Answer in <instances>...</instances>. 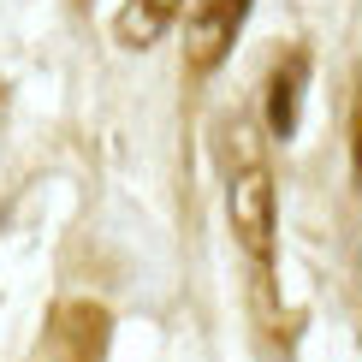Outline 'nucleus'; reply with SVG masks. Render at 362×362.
<instances>
[{"instance_id":"f257e3e1","label":"nucleus","mask_w":362,"mask_h":362,"mask_svg":"<svg viewBox=\"0 0 362 362\" xmlns=\"http://www.w3.org/2000/svg\"><path fill=\"white\" fill-rule=\"evenodd\" d=\"M220 160H226V220H232V238L255 262V274H267V267H274V232H279L267 137L250 119H238V125L226 131V143H220Z\"/></svg>"},{"instance_id":"f03ea898","label":"nucleus","mask_w":362,"mask_h":362,"mask_svg":"<svg viewBox=\"0 0 362 362\" xmlns=\"http://www.w3.org/2000/svg\"><path fill=\"white\" fill-rule=\"evenodd\" d=\"M107 339H113L107 309L89 303V297H71L48 315L30 362H107Z\"/></svg>"},{"instance_id":"7ed1b4c3","label":"nucleus","mask_w":362,"mask_h":362,"mask_svg":"<svg viewBox=\"0 0 362 362\" xmlns=\"http://www.w3.org/2000/svg\"><path fill=\"white\" fill-rule=\"evenodd\" d=\"M244 18H250V0H196L190 6V18H185V59H190L196 78H208V71L232 54Z\"/></svg>"},{"instance_id":"20e7f679","label":"nucleus","mask_w":362,"mask_h":362,"mask_svg":"<svg viewBox=\"0 0 362 362\" xmlns=\"http://www.w3.org/2000/svg\"><path fill=\"white\" fill-rule=\"evenodd\" d=\"M303 83H309V54L291 48L274 66V78H267V131L285 143L297 131V107H303Z\"/></svg>"},{"instance_id":"39448f33","label":"nucleus","mask_w":362,"mask_h":362,"mask_svg":"<svg viewBox=\"0 0 362 362\" xmlns=\"http://www.w3.org/2000/svg\"><path fill=\"white\" fill-rule=\"evenodd\" d=\"M178 12H185V0H125L113 30H119L125 48H155V42L178 24Z\"/></svg>"},{"instance_id":"423d86ee","label":"nucleus","mask_w":362,"mask_h":362,"mask_svg":"<svg viewBox=\"0 0 362 362\" xmlns=\"http://www.w3.org/2000/svg\"><path fill=\"white\" fill-rule=\"evenodd\" d=\"M351 155H356V178H362V101H356V125H351Z\"/></svg>"}]
</instances>
